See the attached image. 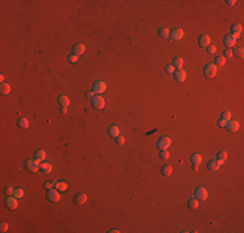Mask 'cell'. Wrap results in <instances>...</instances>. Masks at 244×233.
I'll return each instance as SVG.
<instances>
[{
  "label": "cell",
  "instance_id": "obj_28",
  "mask_svg": "<svg viewBox=\"0 0 244 233\" xmlns=\"http://www.w3.org/2000/svg\"><path fill=\"white\" fill-rule=\"evenodd\" d=\"M201 162V155L198 154V153H193L191 155V163L192 165H199V163Z\"/></svg>",
  "mask_w": 244,
  "mask_h": 233
},
{
  "label": "cell",
  "instance_id": "obj_3",
  "mask_svg": "<svg viewBox=\"0 0 244 233\" xmlns=\"http://www.w3.org/2000/svg\"><path fill=\"white\" fill-rule=\"evenodd\" d=\"M91 104L95 110H101L105 106V100L101 96H94V99L91 100Z\"/></svg>",
  "mask_w": 244,
  "mask_h": 233
},
{
  "label": "cell",
  "instance_id": "obj_23",
  "mask_svg": "<svg viewBox=\"0 0 244 233\" xmlns=\"http://www.w3.org/2000/svg\"><path fill=\"white\" fill-rule=\"evenodd\" d=\"M173 66L174 69H178V70H181L182 66H183V58L182 57H175L173 61Z\"/></svg>",
  "mask_w": 244,
  "mask_h": 233
},
{
  "label": "cell",
  "instance_id": "obj_19",
  "mask_svg": "<svg viewBox=\"0 0 244 233\" xmlns=\"http://www.w3.org/2000/svg\"><path fill=\"white\" fill-rule=\"evenodd\" d=\"M187 206H188V209H191V210H196L199 207V199H196L195 197H192L191 199H188Z\"/></svg>",
  "mask_w": 244,
  "mask_h": 233
},
{
  "label": "cell",
  "instance_id": "obj_5",
  "mask_svg": "<svg viewBox=\"0 0 244 233\" xmlns=\"http://www.w3.org/2000/svg\"><path fill=\"white\" fill-rule=\"evenodd\" d=\"M105 90H107V84H105V82H103V80H98V82H95L92 85L94 93H98V95H101Z\"/></svg>",
  "mask_w": 244,
  "mask_h": 233
},
{
  "label": "cell",
  "instance_id": "obj_15",
  "mask_svg": "<svg viewBox=\"0 0 244 233\" xmlns=\"http://www.w3.org/2000/svg\"><path fill=\"white\" fill-rule=\"evenodd\" d=\"M235 43H236V38H234L232 35H226L225 39H223V44H225V47H227V48L232 47Z\"/></svg>",
  "mask_w": 244,
  "mask_h": 233
},
{
  "label": "cell",
  "instance_id": "obj_26",
  "mask_svg": "<svg viewBox=\"0 0 244 233\" xmlns=\"http://www.w3.org/2000/svg\"><path fill=\"white\" fill-rule=\"evenodd\" d=\"M171 172H173L171 166L165 165V166H162V167H161V174L164 175V176H169V175H171Z\"/></svg>",
  "mask_w": 244,
  "mask_h": 233
},
{
  "label": "cell",
  "instance_id": "obj_18",
  "mask_svg": "<svg viewBox=\"0 0 244 233\" xmlns=\"http://www.w3.org/2000/svg\"><path fill=\"white\" fill-rule=\"evenodd\" d=\"M108 135L112 136V137H117L118 135H120V128H118L117 126H109L108 127Z\"/></svg>",
  "mask_w": 244,
  "mask_h": 233
},
{
  "label": "cell",
  "instance_id": "obj_25",
  "mask_svg": "<svg viewBox=\"0 0 244 233\" xmlns=\"http://www.w3.org/2000/svg\"><path fill=\"white\" fill-rule=\"evenodd\" d=\"M0 92L3 93V95H8V93L10 92V85L8 84V83H1V85H0Z\"/></svg>",
  "mask_w": 244,
  "mask_h": 233
},
{
  "label": "cell",
  "instance_id": "obj_49",
  "mask_svg": "<svg viewBox=\"0 0 244 233\" xmlns=\"http://www.w3.org/2000/svg\"><path fill=\"white\" fill-rule=\"evenodd\" d=\"M3 79H4V74H0V80H1V83H3Z\"/></svg>",
  "mask_w": 244,
  "mask_h": 233
},
{
  "label": "cell",
  "instance_id": "obj_46",
  "mask_svg": "<svg viewBox=\"0 0 244 233\" xmlns=\"http://www.w3.org/2000/svg\"><path fill=\"white\" fill-rule=\"evenodd\" d=\"M235 3H236V1H234V0H227L226 4H227V7H234Z\"/></svg>",
  "mask_w": 244,
  "mask_h": 233
},
{
  "label": "cell",
  "instance_id": "obj_12",
  "mask_svg": "<svg viewBox=\"0 0 244 233\" xmlns=\"http://www.w3.org/2000/svg\"><path fill=\"white\" fill-rule=\"evenodd\" d=\"M230 32H231L230 35H232L234 38H239L240 34H242V26L239 23H234L230 29Z\"/></svg>",
  "mask_w": 244,
  "mask_h": 233
},
{
  "label": "cell",
  "instance_id": "obj_41",
  "mask_svg": "<svg viewBox=\"0 0 244 233\" xmlns=\"http://www.w3.org/2000/svg\"><path fill=\"white\" fill-rule=\"evenodd\" d=\"M4 193L7 194V196H13V193H15V189H13V188H10V187H7L4 189Z\"/></svg>",
  "mask_w": 244,
  "mask_h": 233
},
{
  "label": "cell",
  "instance_id": "obj_30",
  "mask_svg": "<svg viewBox=\"0 0 244 233\" xmlns=\"http://www.w3.org/2000/svg\"><path fill=\"white\" fill-rule=\"evenodd\" d=\"M216 158H217V161H220L221 165H222L225 161H226V158H227V153H226V152H218L217 157H216Z\"/></svg>",
  "mask_w": 244,
  "mask_h": 233
},
{
  "label": "cell",
  "instance_id": "obj_42",
  "mask_svg": "<svg viewBox=\"0 0 244 233\" xmlns=\"http://www.w3.org/2000/svg\"><path fill=\"white\" fill-rule=\"evenodd\" d=\"M0 231H1V232H7L8 231V224L5 223V221H1V223H0Z\"/></svg>",
  "mask_w": 244,
  "mask_h": 233
},
{
  "label": "cell",
  "instance_id": "obj_16",
  "mask_svg": "<svg viewBox=\"0 0 244 233\" xmlns=\"http://www.w3.org/2000/svg\"><path fill=\"white\" fill-rule=\"evenodd\" d=\"M220 166H221L220 161L212 159V161H209V162H208V170H209V171H217L218 168H220Z\"/></svg>",
  "mask_w": 244,
  "mask_h": 233
},
{
  "label": "cell",
  "instance_id": "obj_20",
  "mask_svg": "<svg viewBox=\"0 0 244 233\" xmlns=\"http://www.w3.org/2000/svg\"><path fill=\"white\" fill-rule=\"evenodd\" d=\"M57 101H59L60 106L68 108V105H69V99H68V96H66V95H60L59 99H57Z\"/></svg>",
  "mask_w": 244,
  "mask_h": 233
},
{
  "label": "cell",
  "instance_id": "obj_40",
  "mask_svg": "<svg viewBox=\"0 0 244 233\" xmlns=\"http://www.w3.org/2000/svg\"><path fill=\"white\" fill-rule=\"evenodd\" d=\"M116 143H117L118 145H123V144H125V137H123V136L118 135L117 137H116Z\"/></svg>",
  "mask_w": 244,
  "mask_h": 233
},
{
  "label": "cell",
  "instance_id": "obj_44",
  "mask_svg": "<svg viewBox=\"0 0 244 233\" xmlns=\"http://www.w3.org/2000/svg\"><path fill=\"white\" fill-rule=\"evenodd\" d=\"M94 96H95L94 91H92V92H90V91H88V92H86V97H87V99H91V100H92V99H94Z\"/></svg>",
  "mask_w": 244,
  "mask_h": 233
},
{
  "label": "cell",
  "instance_id": "obj_9",
  "mask_svg": "<svg viewBox=\"0 0 244 233\" xmlns=\"http://www.w3.org/2000/svg\"><path fill=\"white\" fill-rule=\"evenodd\" d=\"M5 206L8 207L9 210H15L16 207H17V198H16L15 196H7V198H5Z\"/></svg>",
  "mask_w": 244,
  "mask_h": 233
},
{
  "label": "cell",
  "instance_id": "obj_39",
  "mask_svg": "<svg viewBox=\"0 0 244 233\" xmlns=\"http://www.w3.org/2000/svg\"><path fill=\"white\" fill-rule=\"evenodd\" d=\"M231 56H232V51H231V49H230V48L225 49V51H223V57L225 58H229V57H231Z\"/></svg>",
  "mask_w": 244,
  "mask_h": 233
},
{
  "label": "cell",
  "instance_id": "obj_24",
  "mask_svg": "<svg viewBox=\"0 0 244 233\" xmlns=\"http://www.w3.org/2000/svg\"><path fill=\"white\" fill-rule=\"evenodd\" d=\"M34 158L37 161H39V162H43L44 158H46V152L44 150H37L34 154Z\"/></svg>",
  "mask_w": 244,
  "mask_h": 233
},
{
  "label": "cell",
  "instance_id": "obj_22",
  "mask_svg": "<svg viewBox=\"0 0 244 233\" xmlns=\"http://www.w3.org/2000/svg\"><path fill=\"white\" fill-rule=\"evenodd\" d=\"M55 189L59 190V192H65L66 189H68V184L64 181H56V184H55Z\"/></svg>",
  "mask_w": 244,
  "mask_h": 233
},
{
  "label": "cell",
  "instance_id": "obj_31",
  "mask_svg": "<svg viewBox=\"0 0 244 233\" xmlns=\"http://www.w3.org/2000/svg\"><path fill=\"white\" fill-rule=\"evenodd\" d=\"M230 118H231V113L229 112V110H223L222 113H221V118L220 119H223V121H230Z\"/></svg>",
  "mask_w": 244,
  "mask_h": 233
},
{
  "label": "cell",
  "instance_id": "obj_17",
  "mask_svg": "<svg viewBox=\"0 0 244 233\" xmlns=\"http://www.w3.org/2000/svg\"><path fill=\"white\" fill-rule=\"evenodd\" d=\"M174 79L177 80L178 83H182V82H184V79H186V71L184 70H177L175 73H174Z\"/></svg>",
  "mask_w": 244,
  "mask_h": 233
},
{
  "label": "cell",
  "instance_id": "obj_14",
  "mask_svg": "<svg viewBox=\"0 0 244 233\" xmlns=\"http://www.w3.org/2000/svg\"><path fill=\"white\" fill-rule=\"evenodd\" d=\"M198 43H199V45L200 47H203V48H207L208 45L210 44V38L208 37V35H200L199 37V40H198Z\"/></svg>",
  "mask_w": 244,
  "mask_h": 233
},
{
  "label": "cell",
  "instance_id": "obj_34",
  "mask_svg": "<svg viewBox=\"0 0 244 233\" xmlns=\"http://www.w3.org/2000/svg\"><path fill=\"white\" fill-rule=\"evenodd\" d=\"M214 65L216 66H223L225 65V57L223 56H217L214 61Z\"/></svg>",
  "mask_w": 244,
  "mask_h": 233
},
{
  "label": "cell",
  "instance_id": "obj_4",
  "mask_svg": "<svg viewBox=\"0 0 244 233\" xmlns=\"http://www.w3.org/2000/svg\"><path fill=\"white\" fill-rule=\"evenodd\" d=\"M39 161L37 159H29L25 162V166H26L27 170H30L31 172H37L38 170H40V165H39Z\"/></svg>",
  "mask_w": 244,
  "mask_h": 233
},
{
  "label": "cell",
  "instance_id": "obj_11",
  "mask_svg": "<svg viewBox=\"0 0 244 233\" xmlns=\"http://www.w3.org/2000/svg\"><path fill=\"white\" fill-rule=\"evenodd\" d=\"M85 44H82V43H77V44H74L73 45V49H71V53L73 54H76V56H81V54L85 52Z\"/></svg>",
  "mask_w": 244,
  "mask_h": 233
},
{
  "label": "cell",
  "instance_id": "obj_1",
  "mask_svg": "<svg viewBox=\"0 0 244 233\" xmlns=\"http://www.w3.org/2000/svg\"><path fill=\"white\" fill-rule=\"evenodd\" d=\"M204 75L207 78H213L217 75V66L214 63H207L204 66Z\"/></svg>",
  "mask_w": 244,
  "mask_h": 233
},
{
  "label": "cell",
  "instance_id": "obj_38",
  "mask_svg": "<svg viewBox=\"0 0 244 233\" xmlns=\"http://www.w3.org/2000/svg\"><path fill=\"white\" fill-rule=\"evenodd\" d=\"M68 61H69L70 63H76L77 61H78V56H76V54H73V53H71V54H69Z\"/></svg>",
  "mask_w": 244,
  "mask_h": 233
},
{
  "label": "cell",
  "instance_id": "obj_35",
  "mask_svg": "<svg viewBox=\"0 0 244 233\" xmlns=\"http://www.w3.org/2000/svg\"><path fill=\"white\" fill-rule=\"evenodd\" d=\"M55 184H56V181H46L43 184V188L46 190H49V189H53L55 188Z\"/></svg>",
  "mask_w": 244,
  "mask_h": 233
},
{
  "label": "cell",
  "instance_id": "obj_21",
  "mask_svg": "<svg viewBox=\"0 0 244 233\" xmlns=\"http://www.w3.org/2000/svg\"><path fill=\"white\" fill-rule=\"evenodd\" d=\"M40 171L43 174H49L52 171V165L51 163H47V162L40 163Z\"/></svg>",
  "mask_w": 244,
  "mask_h": 233
},
{
  "label": "cell",
  "instance_id": "obj_36",
  "mask_svg": "<svg viewBox=\"0 0 244 233\" xmlns=\"http://www.w3.org/2000/svg\"><path fill=\"white\" fill-rule=\"evenodd\" d=\"M216 51H217V47H216V45H212V44H209V45L207 47V52L209 54H214Z\"/></svg>",
  "mask_w": 244,
  "mask_h": 233
},
{
  "label": "cell",
  "instance_id": "obj_48",
  "mask_svg": "<svg viewBox=\"0 0 244 233\" xmlns=\"http://www.w3.org/2000/svg\"><path fill=\"white\" fill-rule=\"evenodd\" d=\"M198 168H199V165H192V170L193 171H196Z\"/></svg>",
  "mask_w": 244,
  "mask_h": 233
},
{
  "label": "cell",
  "instance_id": "obj_37",
  "mask_svg": "<svg viewBox=\"0 0 244 233\" xmlns=\"http://www.w3.org/2000/svg\"><path fill=\"white\" fill-rule=\"evenodd\" d=\"M169 157H170V154H169L168 150H160V158L161 159H168Z\"/></svg>",
  "mask_w": 244,
  "mask_h": 233
},
{
  "label": "cell",
  "instance_id": "obj_33",
  "mask_svg": "<svg viewBox=\"0 0 244 233\" xmlns=\"http://www.w3.org/2000/svg\"><path fill=\"white\" fill-rule=\"evenodd\" d=\"M243 53H244V49L240 47V48H236L234 52H232V56L238 57V58H242L243 57Z\"/></svg>",
  "mask_w": 244,
  "mask_h": 233
},
{
  "label": "cell",
  "instance_id": "obj_2",
  "mask_svg": "<svg viewBox=\"0 0 244 233\" xmlns=\"http://www.w3.org/2000/svg\"><path fill=\"white\" fill-rule=\"evenodd\" d=\"M171 144V140L168 137V136H162V137H160L159 140H157V144L156 146L160 149V150H166V149L170 146Z\"/></svg>",
  "mask_w": 244,
  "mask_h": 233
},
{
  "label": "cell",
  "instance_id": "obj_10",
  "mask_svg": "<svg viewBox=\"0 0 244 233\" xmlns=\"http://www.w3.org/2000/svg\"><path fill=\"white\" fill-rule=\"evenodd\" d=\"M225 128L229 132H236L239 130V123L236 121H227L225 124Z\"/></svg>",
  "mask_w": 244,
  "mask_h": 233
},
{
  "label": "cell",
  "instance_id": "obj_27",
  "mask_svg": "<svg viewBox=\"0 0 244 233\" xmlns=\"http://www.w3.org/2000/svg\"><path fill=\"white\" fill-rule=\"evenodd\" d=\"M17 124L21 128H27V127H29V121H27L26 118H24V116H21V118H18Z\"/></svg>",
  "mask_w": 244,
  "mask_h": 233
},
{
  "label": "cell",
  "instance_id": "obj_6",
  "mask_svg": "<svg viewBox=\"0 0 244 233\" xmlns=\"http://www.w3.org/2000/svg\"><path fill=\"white\" fill-rule=\"evenodd\" d=\"M193 197H195L196 199H207L208 197V192L207 189H205L204 187H199L195 189V192H193Z\"/></svg>",
  "mask_w": 244,
  "mask_h": 233
},
{
  "label": "cell",
  "instance_id": "obj_13",
  "mask_svg": "<svg viewBox=\"0 0 244 233\" xmlns=\"http://www.w3.org/2000/svg\"><path fill=\"white\" fill-rule=\"evenodd\" d=\"M86 201H87V196H86V193H78V194H76V197H74V203L78 205V206L83 205Z\"/></svg>",
  "mask_w": 244,
  "mask_h": 233
},
{
  "label": "cell",
  "instance_id": "obj_32",
  "mask_svg": "<svg viewBox=\"0 0 244 233\" xmlns=\"http://www.w3.org/2000/svg\"><path fill=\"white\" fill-rule=\"evenodd\" d=\"M13 196L16 197V198H22V197L25 196V193H24V190H22V188H16L15 189V193H13Z\"/></svg>",
  "mask_w": 244,
  "mask_h": 233
},
{
  "label": "cell",
  "instance_id": "obj_29",
  "mask_svg": "<svg viewBox=\"0 0 244 233\" xmlns=\"http://www.w3.org/2000/svg\"><path fill=\"white\" fill-rule=\"evenodd\" d=\"M169 30L166 29V27H161V29L159 30V37L160 38H162V39H166V38H169Z\"/></svg>",
  "mask_w": 244,
  "mask_h": 233
},
{
  "label": "cell",
  "instance_id": "obj_8",
  "mask_svg": "<svg viewBox=\"0 0 244 233\" xmlns=\"http://www.w3.org/2000/svg\"><path fill=\"white\" fill-rule=\"evenodd\" d=\"M183 38V30L182 29H174L173 31L169 34V39L171 41H177V40H181Z\"/></svg>",
  "mask_w": 244,
  "mask_h": 233
},
{
  "label": "cell",
  "instance_id": "obj_50",
  "mask_svg": "<svg viewBox=\"0 0 244 233\" xmlns=\"http://www.w3.org/2000/svg\"><path fill=\"white\" fill-rule=\"evenodd\" d=\"M66 112V108H61V113H65Z\"/></svg>",
  "mask_w": 244,
  "mask_h": 233
},
{
  "label": "cell",
  "instance_id": "obj_7",
  "mask_svg": "<svg viewBox=\"0 0 244 233\" xmlns=\"http://www.w3.org/2000/svg\"><path fill=\"white\" fill-rule=\"evenodd\" d=\"M47 199L51 202H57L60 201V193L59 190H56L53 188V189H49L48 192H47Z\"/></svg>",
  "mask_w": 244,
  "mask_h": 233
},
{
  "label": "cell",
  "instance_id": "obj_47",
  "mask_svg": "<svg viewBox=\"0 0 244 233\" xmlns=\"http://www.w3.org/2000/svg\"><path fill=\"white\" fill-rule=\"evenodd\" d=\"M120 231H118V229H109V231H108V233H118Z\"/></svg>",
  "mask_w": 244,
  "mask_h": 233
},
{
  "label": "cell",
  "instance_id": "obj_43",
  "mask_svg": "<svg viewBox=\"0 0 244 233\" xmlns=\"http://www.w3.org/2000/svg\"><path fill=\"white\" fill-rule=\"evenodd\" d=\"M165 71H166V73H168V74H171V73H174V66H173V65H168V66H166V68H165Z\"/></svg>",
  "mask_w": 244,
  "mask_h": 233
},
{
  "label": "cell",
  "instance_id": "obj_45",
  "mask_svg": "<svg viewBox=\"0 0 244 233\" xmlns=\"http://www.w3.org/2000/svg\"><path fill=\"white\" fill-rule=\"evenodd\" d=\"M225 124H226V121H223V119H220V121H218V127L225 128Z\"/></svg>",
  "mask_w": 244,
  "mask_h": 233
}]
</instances>
